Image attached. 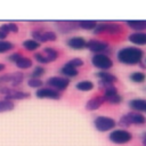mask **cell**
Wrapping results in <instances>:
<instances>
[{
    "mask_svg": "<svg viewBox=\"0 0 146 146\" xmlns=\"http://www.w3.org/2000/svg\"><path fill=\"white\" fill-rule=\"evenodd\" d=\"M1 91H2V94L6 96V99H8V100H13V99H24V98H29V97H30V94H29V92L17 91V90H10L9 88H2Z\"/></svg>",
    "mask_w": 146,
    "mask_h": 146,
    "instance_id": "12",
    "label": "cell"
},
{
    "mask_svg": "<svg viewBox=\"0 0 146 146\" xmlns=\"http://www.w3.org/2000/svg\"><path fill=\"white\" fill-rule=\"evenodd\" d=\"M15 107L14 103L11 100L5 99V100H0V113H5V112H9L13 111Z\"/></svg>",
    "mask_w": 146,
    "mask_h": 146,
    "instance_id": "23",
    "label": "cell"
},
{
    "mask_svg": "<svg viewBox=\"0 0 146 146\" xmlns=\"http://www.w3.org/2000/svg\"><path fill=\"white\" fill-rule=\"evenodd\" d=\"M68 64L71 65V66H73V67H80V66H82L83 65V60L82 59H80V58H73V59H71L70 62H68Z\"/></svg>",
    "mask_w": 146,
    "mask_h": 146,
    "instance_id": "33",
    "label": "cell"
},
{
    "mask_svg": "<svg viewBox=\"0 0 146 146\" xmlns=\"http://www.w3.org/2000/svg\"><path fill=\"white\" fill-rule=\"evenodd\" d=\"M94 124H95V128L98 130V131H102V132H105V131H108L111 129H113L115 127V121L114 119L110 117V116H97L94 121Z\"/></svg>",
    "mask_w": 146,
    "mask_h": 146,
    "instance_id": "4",
    "label": "cell"
},
{
    "mask_svg": "<svg viewBox=\"0 0 146 146\" xmlns=\"http://www.w3.org/2000/svg\"><path fill=\"white\" fill-rule=\"evenodd\" d=\"M5 38H7V33H5V32L0 31V40H3Z\"/></svg>",
    "mask_w": 146,
    "mask_h": 146,
    "instance_id": "35",
    "label": "cell"
},
{
    "mask_svg": "<svg viewBox=\"0 0 146 146\" xmlns=\"http://www.w3.org/2000/svg\"><path fill=\"white\" fill-rule=\"evenodd\" d=\"M43 54H44V56L47 57V59H48L49 62L56 60V59L58 58V51H57V50H55L54 48H50V47L44 48Z\"/></svg>",
    "mask_w": 146,
    "mask_h": 146,
    "instance_id": "21",
    "label": "cell"
},
{
    "mask_svg": "<svg viewBox=\"0 0 146 146\" xmlns=\"http://www.w3.org/2000/svg\"><path fill=\"white\" fill-rule=\"evenodd\" d=\"M86 47L95 54H103L104 51H106L108 49V44L106 42L99 41V40H90L87 42Z\"/></svg>",
    "mask_w": 146,
    "mask_h": 146,
    "instance_id": "11",
    "label": "cell"
},
{
    "mask_svg": "<svg viewBox=\"0 0 146 146\" xmlns=\"http://www.w3.org/2000/svg\"><path fill=\"white\" fill-rule=\"evenodd\" d=\"M117 59L120 63L125 65L139 64L143 59L144 51L137 47H125L117 51Z\"/></svg>",
    "mask_w": 146,
    "mask_h": 146,
    "instance_id": "1",
    "label": "cell"
},
{
    "mask_svg": "<svg viewBox=\"0 0 146 146\" xmlns=\"http://www.w3.org/2000/svg\"><path fill=\"white\" fill-rule=\"evenodd\" d=\"M130 80L135 83H143L146 80V75L143 72H133L130 74Z\"/></svg>",
    "mask_w": 146,
    "mask_h": 146,
    "instance_id": "27",
    "label": "cell"
},
{
    "mask_svg": "<svg viewBox=\"0 0 146 146\" xmlns=\"http://www.w3.org/2000/svg\"><path fill=\"white\" fill-rule=\"evenodd\" d=\"M108 138L114 144H125V143H129L132 139V135L127 130L119 129V130L112 131L110 133Z\"/></svg>",
    "mask_w": 146,
    "mask_h": 146,
    "instance_id": "5",
    "label": "cell"
},
{
    "mask_svg": "<svg viewBox=\"0 0 146 146\" xmlns=\"http://www.w3.org/2000/svg\"><path fill=\"white\" fill-rule=\"evenodd\" d=\"M43 74H44V68L42 66H36L32 72V78L33 79H40V76H42Z\"/></svg>",
    "mask_w": 146,
    "mask_h": 146,
    "instance_id": "30",
    "label": "cell"
},
{
    "mask_svg": "<svg viewBox=\"0 0 146 146\" xmlns=\"http://www.w3.org/2000/svg\"><path fill=\"white\" fill-rule=\"evenodd\" d=\"M105 102H108L110 104H120L122 100V97L119 95L117 89L114 86H110L108 88L104 89V96Z\"/></svg>",
    "mask_w": 146,
    "mask_h": 146,
    "instance_id": "8",
    "label": "cell"
},
{
    "mask_svg": "<svg viewBox=\"0 0 146 146\" xmlns=\"http://www.w3.org/2000/svg\"><path fill=\"white\" fill-rule=\"evenodd\" d=\"M3 68H5V65H3V64H1V63H0V72H1V71H2V70H3Z\"/></svg>",
    "mask_w": 146,
    "mask_h": 146,
    "instance_id": "37",
    "label": "cell"
},
{
    "mask_svg": "<svg viewBox=\"0 0 146 146\" xmlns=\"http://www.w3.org/2000/svg\"><path fill=\"white\" fill-rule=\"evenodd\" d=\"M91 63L95 67L102 70V71H106L110 70L113 66V62L112 59L105 55V54H95L91 58Z\"/></svg>",
    "mask_w": 146,
    "mask_h": 146,
    "instance_id": "3",
    "label": "cell"
},
{
    "mask_svg": "<svg viewBox=\"0 0 146 146\" xmlns=\"http://www.w3.org/2000/svg\"><path fill=\"white\" fill-rule=\"evenodd\" d=\"M23 79H24V75H23V73H21V72H16V73L10 74V83H11L13 86H18V84H21L22 81H23Z\"/></svg>",
    "mask_w": 146,
    "mask_h": 146,
    "instance_id": "28",
    "label": "cell"
},
{
    "mask_svg": "<svg viewBox=\"0 0 146 146\" xmlns=\"http://www.w3.org/2000/svg\"><path fill=\"white\" fill-rule=\"evenodd\" d=\"M129 106L135 112H138V113L146 112V99H141V98L132 99L129 102Z\"/></svg>",
    "mask_w": 146,
    "mask_h": 146,
    "instance_id": "15",
    "label": "cell"
},
{
    "mask_svg": "<svg viewBox=\"0 0 146 146\" xmlns=\"http://www.w3.org/2000/svg\"><path fill=\"white\" fill-rule=\"evenodd\" d=\"M122 31V27L119 24H114V23H102V24H97L96 29L94 30V32L96 34L99 33H110V34H117Z\"/></svg>",
    "mask_w": 146,
    "mask_h": 146,
    "instance_id": "7",
    "label": "cell"
},
{
    "mask_svg": "<svg viewBox=\"0 0 146 146\" xmlns=\"http://www.w3.org/2000/svg\"><path fill=\"white\" fill-rule=\"evenodd\" d=\"M104 102H105V100H104L103 96H102V97H100V96H98V97H94V98H91V99H89V100L87 102L86 108H87L88 111H95V110L99 108V107L103 105Z\"/></svg>",
    "mask_w": 146,
    "mask_h": 146,
    "instance_id": "17",
    "label": "cell"
},
{
    "mask_svg": "<svg viewBox=\"0 0 146 146\" xmlns=\"http://www.w3.org/2000/svg\"><path fill=\"white\" fill-rule=\"evenodd\" d=\"M21 57H23V55H22L21 52H15V54H13L11 56H9V60H11V62L16 63Z\"/></svg>",
    "mask_w": 146,
    "mask_h": 146,
    "instance_id": "34",
    "label": "cell"
},
{
    "mask_svg": "<svg viewBox=\"0 0 146 146\" xmlns=\"http://www.w3.org/2000/svg\"><path fill=\"white\" fill-rule=\"evenodd\" d=\"M47 84L51 89L60 91V90H65L68 87L70 80L67 78H64V76H51L47 80Z\"/></svg>",
    "mask_w": 146,
    "mask_h": 146,
    "instance_id": "6",
    "label": "cell"
},
{
    "mask_svg": "<svg viewBox=\"0 0 146 146\" xmlns=\"http://www.w3.org/2000/svg\"><path fill=\"white\" fill-rule=\"evenodd\" d=\"M67 46L72 49H75V50H81L83 48H86L87 46V42L81 36H73V38H70L67 40Z\"/></svg>",
    "mask_w": 146,
    "mask_h": 146,
    "instance_id": "14",
    "label": "cell"
},
{
    "mask_svg": "<svg viewBox=\"0 0 146 146\" xmlns=\"http://www.w3.org/2000/svg\"><path fill=\"white\" fill-rule=\"evenodd\" d=\"M78 26L83 30H95L97 26V22L95 21H81L78 22Z\"/></svg>",
    "mask_w": 146,
    "mask_h": 146,
    "instance_id": "24",
    "label": "cell"
},
{
    "mask_svg": "<svg viewBox=\"0 0 146 146\" xmlns=\"http://www.w3.org/2000/svg\"><path fill=\"white\" fill-rule=\"evenodd\" d=\"M0 31H2V32H5V33H16V32H18V26L16 25V24H14V23H8V24H3V25H1L0 26Z\"/></svg>",
    "mask_w": 146,
    "mask_h": 146,
    "instance_id": "26",
    "label": "cell"
},
{
    "mask_svg": "<svg viewBox=\"0 0 146 146\" xmlns=\"http://www.w3.org/2000/svg\"><path fill=\"white\" fill-rule=\"evenodd\" d=\"M23 47L26 49V50H30V51H33L35 49H38L40 47V43L33 39H30V40H25L23 42Z\"/></svg>",
    "mask_w": 146,
    "mask_h": 146,
    "instance_id": "25",
    "label": "cell"
},
{
    "mask_svg": "<svg viewBox=\"0 0 146 146\" xmlns=\"http://www.w3.org/2000/svg\"><path fill=\"white\" fill-rule=\"evenodd\" d=\"M97 76L99 78V87L106 89L110 86H113L114 82H116V76L114 74H111L106 71H100L97 73Z\"/></svg>",
    "mask_w": 146,
    "mask_h": 146,
    "instance_id": "9",
    "label": "cell"
},
{
    "mask_svg": "<svg viewBox=\"0 0 146 146\" xmlns=\"http://www.w3.org/2000/svg\"><path fill=\"white\" fill-rule=\"evenodd\" d=\"M36 97L39 98H51V99H59L60 94L57 90H54L51 88H40L35 92Z\"/></svg>",
    "mask_w": 146,
    "mask_h": 146,
    "instance_id": "13",
    "label": "cell"
},
{
    "mask_svg": "<svg viewBox=\"0 0 146 146\" xmlns=\"http://www.w3.org/2000/svg\"><path fill=\"white\" fill-rule=\"evenodd\" d=\"M128 39L133 44H138V46L146 44V33L145 32H135V33H131Z\"/></svg>",
    "mask_w": 146,
    "mask_h": 146,
    "instance_id": "16",
    "label": "cell"
},
{
    "mask_svg": "<svg viewBox=\"0 0 146 146\" xmlns=\"http://www.w3.org/2000/svg\"><path fill=\"white\" fill-rule=\"evenodd\" d=\"M145 122L146 117L138 112H130L120 119V124L123 127H129L130 124H144Z\"/></svg>",
    "mask_w": 146,
    "mask_h": 146,
    "instance_id": "2",
    "label": "cell"
},
{
    "mask_svg": "<svg viewBox=\"0 0 146 146\" xmlns=\"http://www.w3.org/2000/svg\"><path fill=\"white\" fill-rule=\"evenodd\" d=\"M76 89L80 90V91H90L94 89V83L91 81H88V80H84V81H80L76 83Z\"/></svg>",
    "mask_w": 146,
    "mask_h": 146,
    "instance_id": "20",
    "label": "cell"
},
{
    "mask_svg": "<svg viewBox=\"0 0 146 146\" xmlns=\"http://www.w3.org/2000/svg\"><path fill=\"white\" fill-rule=\"evenodd\" d=\"M13 48H14V43H13V42L5 41V40H0V54L7 52V51L11 50Z\"/></svg>",
    "mask_w": 146,
    "mask_h": 146,
    "instance_id": "29",
    "label": "cell"
},
{
    "mask_svg": "<svg viewBox=\"0 0 146 146\" xmlns=\"http://www.w3.org/2000/svg\"><path fill=\"white\" fill-rule=\"evenodd\" d=\"M34 58H35V60L39 62L40 64H47V63H49V60L47 59V57L44 56V54H41V52L34 54Z\"/></svg>",
    "mask_w": 146,
    "mask_h": 146,
    "instance_id": "32",
    "label": "cell"
},
{
    "mask_svg": "<svg viewBox=\"0 0 146 146\" xmlns=\"http://www.w3.org/2000/svg\"><path fill=\"white\" fill-rule=\"evenodd\" d=\"M60 73H62L63 75H65V76H68V78H75V76L79 74V71H78L75 67L71 66L68 63H66V64L60 68Z\"/></svg>",
    "mask_w": 146,
    "mask_h": 146,
    "instance_id": "19",
    "label": "cell"
},
{
    "mask_svg": "<svg viewBox=\"0 0 146 146\" xmlns=\"http://www.w3.org/2000/svg\"><path fill=\"white\" fill-rule=\"evenodd\" d=\"M32 36L34 38L35 41L40 42H48V41H55L57 39V35L55 32L52 31H47V32H42L40 30L33 31L32 32Z\"/></svg>",
    "mask_w": 146,
    "mask_h": 146,
    "instance_id": "10",
    "label": "cell"
},
{
    "mask_svg": "<svg viewBox=\"0 0 146 146\" xmlns=\"http://www.w3.org/2000/svg\"><path fill=\"white\" fill-rule=\"evenodd\" d=\"M27 84H29L31 88H40V87L43 84V82H42L40 79H33V78H31V79L27 81Z\"/></svg>",
    "mask_w": 146,
    "mask_h": 146,
    "instance_id": "31",
    "label": "cell"
},
{
    "mask_svg": "<svg viewBox=\"0 0 146 146\" xmlns=\"http://www.w3.org/2000/svg\"><path fill=\"white\" fill-rule=\"evenodd\" d=\"M125 24L137 32H143L146 30V21H127Z\"/></svg>",
    "mask_w": 146,
    "mask_h": 146,
    "instance_id": "18",
    "label": "cell"
},
{
    "mask_svg": "<svg viewBox=\"0 0 146 146\" xmlns=\"http://www.w3.org/2000/svg\"><path fill=\"white\" fill-rule=\"evenodd\" d=\"M143 144H144V146L146 145V132H145L144 136H143Z\"/></svg>",
    "mask_w": 146,
    "mask_h": 146,
    "instance_id": "36",
    "label": "cell"
},
{
    "mask_svg": "<svg viewBox=\"0 0 146 146\" xmlns=\"http://www.w3.org/2000/svg\"><path fill=\"white\" fill-rule=\"evenodd\" d=\"M145 146H146V145H145Z\"/></svg>",
    "mask_w": 146,
    "mask_h": 146,
    "instance_id": "38",
    "label": "cell"
},
{
    "mask_svg": "<svg viewBox=\"0 0 146 146\" xmlns=\"http://www.w3.org/2000/svg\"><path fill=\"white\" fill-rule=\"evenodd\" d=\"M15 64H16V66H17L18 68L25 70V68H30V67L32 66V60H31L30 58L23 56V57H21Z\"/></svg>",
    "mask_w": 146,
    "mask_h": 146,
    "instance_id": "22",
    "label": "cell"
}]
</instances>
